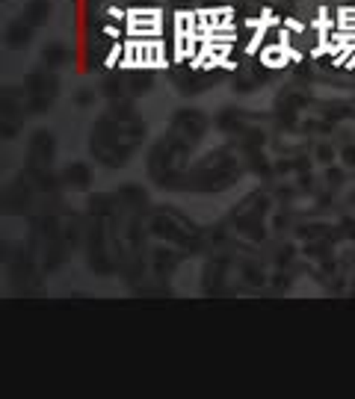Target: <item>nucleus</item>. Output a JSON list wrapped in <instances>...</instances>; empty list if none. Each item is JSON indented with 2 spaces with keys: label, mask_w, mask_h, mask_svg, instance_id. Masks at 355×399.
<instances>
[{
  "label": "nucleus",
  "mask_w": 355,
  "mask_h": 399,
  "mask_svg": "<svg viewBox=\"0 0 355 399\" xmlns=\"http://www.w3.org/2000/svg\"><path fill=\"white\" fill-rule=\"evenodd\" d=\"M163 12L151 6H133L128 12V36L130 39H160Z\"/></svg>",
  "instance_id": "1"
},
{
  "label": "nucleus",
  "mask_w": 355,
  "mask_h": 399,
  "mask_svg": "<svg viewBox=\"0 0 355 399\" xmlns=\"http://www.w3.org/2000/svg\"><path fill=\"white\" fill-rule=\"evenodd\" d=\"M261 62H263V69H272V71H282L287 62H299V51H293L291 44H287V30H282L279 44L270 42L261 51Z\"/></svg>",
  "instance_id": "2"
},
{
  "label": "nucleus",
  "mask_w": 355,
  "mask_h": 399,
  "mask_svg": "<svg viewBox=\"0 0 355 399\" xmlns=\"http://www.w3.org/2000/svg\"><path fill=\"white\" fill-rule=\"evenodd\" d=\"M51 15V0H30L27 9H24V18L30 27H42Z\"/></svg>",
  "instance_id": "3"
},
{
  "label": "nucleus",
  "mask_w": 355,
  "mask_h": 399,
  "mask_svg": "<svg viewBox=\"0 0 355 399\" xmlns=\"http://www.w3.org/2000/svg\"><path fill=\"white\" fill-rule=\"evenodd\" d=\"M30 39H33L30 24H9L6 27V44H12V48H27Z\"/></svg>",
  "instance_id": "4"
},
{
  "label": "nucleus",
  "mask_w": 355,
  "mask_h": 399,
  "mask_svg": "<svg viewBox=\"0 0 355 399\" xmlns=\"http://www.w3.org/2000/svg\"><path fill=\"white\" fill-rule=\"evenodd\" d=\"M62 57H65V51H62V44H57V42H51L48 48L42 51V60L48 62L51 69H53V65H60V62H62Z\"/></svg>",
  "instance_id": "5"
},
{
  "label": "nucleus",
  "mask_w": 355,
  "mask_h": 399,
  "mask_svg": "<svg viewBox=\"0 0 355 399\" xmlns=\"http://www.w3.org/2000/svg\"><path fill=\"white\" fill-rule=\"evenodd\" d=\"M266 27H270V24H266V21H263V24H261L258 30H254V36L249 39V44H246V53H249V57H252V53H258V51H261L263 36H266Z\"/></svg>",
  "instance_id": "6"
},
{
  "label": "nucleus",
  "mask_w": 355,
  "mask_h": 399,
  "mask_svg": "<svg viewBox=\"0 0 355 399\" xmlns=\"http://www.w3.org/2000/svg\"><path fill=\"white\" fill-rule=\"evenodd\" d=\"M314 154H317V160L323 163V166H331V160H335V148H331L329 142H320Z\"/></svg>",
  "instance_id": "7"
},
{
  "label": "nucleus",
  "mask_w": 355,
  "mask_h": 399,
  "mask_svg": "<svg viewBox=\"0 0 355 399\" xmlns=\"http://www.w3.org/2000/svg\"><path fill=\"white\" fill-rule=\"evenodd\" d=\"M121 53H125V44H119V42H116L113 48H110V53H107V62H104V65H107V71H110V69H116V65H121V62H119V60H121Z\"/></svg>",
  "instance_id": "8"
},
{
  "label": "nucleus",
  "mask_w": 355,
  "mask_h": 399,
  "mask_svg": "<svg viewBox=\"0 0 355 399\" xmlns=\"http://www.w3.org/2000/svg\"><path fill=\"white\" fill-rule=\"evenodd\" d=\"M340 160H343V166H352L355 169V142H347V145L340 148Z\"/></svg>",
  "instance_id": "9"
},
{
  "label": "nucleus",
  "mask_w": 355,
  "mask_h": 399,
  "mask_svg": "<svg viewBox=\"0 0 355 399\" xmlns=\"http://www.w3.org/2000/svg\"><path fill=\"white\" fill-rule=\"evenodd\" d=\"M101 89H104V95H107V98H116V95L121 92L119 80H104V86H101Z\"/></svg>",
  "instance_id": "10"
},
{
  "label": "nucleus",
  "mask_w": 355,
  "mask_h": 399,
  "mask_svg": "<svg viewBox=\"0 0 355 399\" xmlns=\"http://www.w3.org/2000/svg\"><path fill=\"white\" fill-rule=\"evenodd\" d=\"M326 177H329V184H343V172L338 169V166H329V169H326Z\"/></svg>",
  "instance_id": "11"
},
{
  "label": "nucleus",
  "mask_w": 355,
  "mask_h": 399,
  "mask_svg": "<svg viewBox=\"0 0 355 399\" xmlns=\"http://www.w3.org/2000/svg\"><path fill=\"white\" fill-rule=\"evenodd\" d=\"M74 101L80 104V107H89V104H92V89H80V92H77V98H74Z\"/></svg>",
  "instance_id": "12"
},
{
  "label": "nucleus",
  "mask_w": 355,
  "mask_h": 399,
  "mask_svg": "<svg viewBox=\"0 0 355 399\" xmlns=\"http://www.w3.org/2000/svg\"><path fill=\"white\" fill-rule=\"evenodd\" d=\"M338 21H355V6H340L338 9Z\"/></svg>",
  "instance_id": "13"
},
{
  "label": "nucleus",
  "mask_w": 355,
  "mask_h": 399,
  "mask_svg": "<svg viewBox=\"0 0 355 399\" xmlns=\"http://www.w3.org/2000/svg\"><path fill=\"white\" fill-rule=\"evenodd\" d=\"M205 3H210V6H216V0H205Z\"/></svg>",
  "instance_id": "14"
},
{
  "label": "nucleus",
  "mask_w": 355,
  "mask_h": 399,
  "mask_svg": "<svg viewBox=\"0 0 355 399\" xmlns=\"http://www.w3.org/2000/svg\"><path fill=\"white\" fill-rule=\"evenodd\" d=\"M352 290H355V278H352Z\"/></svg>",
  "instance_id": "15"
}]
</instances>
